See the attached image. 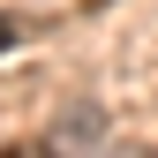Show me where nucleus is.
I'll return each mask as SVG.
<instances>
[{"mask_svg":"<svg viewBox=\"0 0 158 158\" xmlns=\"http://www.w3.org/2000/svg\"><path fill=\"white\" fill-rule=\"evenodd\" d=\"M0 158H53V143H0Z\"/></svg>","mask_w":158,"mask_h":158,"instance_id":"1","label":"nucleus"}]
</instances>
